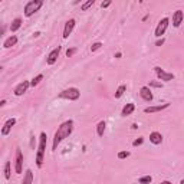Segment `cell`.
<instances>
[{
  "label": "cell",
  "instance_id": "cell-1",
  "mask_svg": "<svg viewBox=\"0 0 184 184\" xmlns=\"http://www.w3.org/2000/svg\"><path fill=\"white\" fill-rule=\"evenodd\" d=\"M73 131V121L69 119V121H65L63 124H60V127L58 128V131L55 132V137H53V144H52V150H58V145L60 144V141H63L65 138L72 134Z\"/></svg>",
  "mask_w": 184,
  "mask_h": 184
},
{
  "label": "cell",
  "instance_id": "cell-2",
  "mask_svg": "<svg viewBox=\"0 0 184 184\" xmlns=\"http://www.w3.org/2000/svg\"><path fill=\"white\" fill-rule=\"evenodd\" d=\"M46 134L42 132L40 134V141H39V150H38V154H36V165L39 168L43 165V155H45V150H46Z\"/></svg>",
  "mask_w": 184,
  "mask_h": 184
},
{
  "label": "cell",
  "instance_id": "cell-3",
  "mask_svg": "<svg viewBox=\"0 0 184 184\" xmlns=\"http://www.w3.org/2000/svg\"><path fill=\"white\" fill-rule=\"evenodd\" d=\"M43 2L45 0H30V2L25 6V16L30 17L33 13H36V12L43 6Z\"/></svg>",
  "mask_w": 184,
  "mask_h": 184
},
{
  "label": "cell",
  "instance_id": "cell-4",
  "mask_svg": "<svg viewBox=\"0 0 184 184\" xmlns=\"http://www.w3.org/2000/svg\"><path fill=\"white\" fill-rule=\"evenodd\" d=\"M79 95H81V92H79V89H76V88H68V89H65V91H62L59 94L60 98H65V99H69V101L78 99Z\"/></svg>",
  "mask_w": 184,
  "mask_h": 184
},
{
  "label": "cell",
  "instance_id": "cell-5",
  "mask_svg": "<svg viewBox=\"0 0 184 184\" xmlns=\"http://www.w3.org/2000/svg\"><path fill=\"white\" fill-rule=\"evenodd\" d=\"M168 22H170V20H168L167 17H164V19H161V20L158 22L157 27H155V36H157V38H161L162 35H164V32L167 30Z\"/></svg>",
  "mask_w": 184,
  "mask_h": 184
},
{
  "label": "cell",
  "instance_id": "cell-6",
  "mask_svg": "<svg viewBox=\"0 0 184 184\" xmlns=\"http://www.w3.org/2000/svg\"><path fill=\"white\" fill-rule=\"evenodd\" d=\"M154 70H155L157 76L160 78V79H161V81L168 82V81H173V79H174V75H173V73H168V72H165V70H162L160 66H155V68H154Z\"/></svg>",
  "mask_w": 184,
  "mask_h": 184
},
{
  "label": "cell",
  "instance_id": "cell-7",
  "mask_svg": "<svg viewBox=\"0 0 184 184\" xmlns=\"http://www.w3.org/2000/svg\"><path fill=\"white\" fill-rule=\"evenodd\" d=\"M59 53H60V46H58V48H55L48 55V59H46L48 65H53L55 62L58 60V58H59Z\"/></svg>",
  "mask_w": 184,
  "mask_h": 184
},
{
  "label": "cell",
  "instance_id": "cell-8",
  "mask_svg": "<svg viewBox=\"0 0 184 184\" xmlns=\"http://www.w3.org/2000/svg\"><path fill=\"white\" fill-rule=\"evenodd\" d=\"M22 164H23V155H22V151L17 148L16 150V162H15V171L17 174L22 173Z\"/></svg>",
  "mask_w": 184,
  "mask_h": 184
},
{
  "label": "cell",
  "instance_id": "cell-9",
  "mask_svg": "<svg viewBox=\"0 0 184 184\" xmlns=\"http://www.w3.org/2000/svg\"><path fill=\"white\" fill-rule=\"evenodd\" d=\"M29 85H30V83H29L27 81L20 82V83H19V85H17V87L15 88V95H16V97H22L23 94H25V92L27 91Z\"/></svg>",
  "mask_w": 184,
  "mask_h": 184
},
{
  "label": "cell",
  "instance_id": "cell-10",
  "mask_svg": "<svg viewBox=\"0 0 184 184\" xmlns=\"http://www.w3.org/2000/svg\"><path fill=\"white\" fill-rule=\"evenodd\" d=\"M183 19H184V13L181 10H177L174 12L173 15V26L174 27H179L181 23H183Z\"/></svg>",
  "mask_w": 184,
  "mask_h": 184
},
{
  "label": "cell",
  "instance_id": "cell-11",
  "mask_svg": "<svg viewBox=\"0 0 184 184\" xmlns=\"http://www.w3.org/2000/svg\"><path fill=\"white\" fill-rule=\"evenodd\" d=\"M16 124V119L15 118H10V119H7L5 122V125H3V128H2V135H7L9 132H10L12 130V127Z\"/></svg>",
  "mask_w": 184,
  "mask_h": 184
},
{
  "label": "cell",
  "instance_id": "cell-12",
  "mask_svg": "<svg viewBox=\"0 0 184 184\" xmlns=\"http://www.w3.org/2000/svg\"><path fill=\"white\" fill-rule=\"evenodd\" d=\"M73 27H75V20H73V19H69V20L66 22V25H65V30H63V39L69 38V35L72 33Z\"/></svg>",
  "mask_w": 184,
  "mask_h": 184
},
{
  "label": "cell",
  "instance_id": "cell-13",
  "mask_svg": "<svg viewBox=\"0 0 184 184\" xmlns=\"http://www.w3.org/2000/svg\"><path fill=\"white\" fill-rule=\"evenodd\" d=\"M140 95H141V98L144 99V101H152V94H151V91H150V88L148 87H142L140 89Z\"/></svg>",
  "mask_w": 184,
  "mask_h": 184
},
{
  "label": "cell",
  "instance_id": "cell-14",
  "mask_svg": "<svg viewBox=\"0 0 184 184\" xmlns=\"http://www.w3.org/2000/svg\"><path fill=\"white\" fill-rule=\"evenodd\" d=\"M170 107V104H162V105H157V107H148V108L144 109L145 114H152V112H158V111H162Z\"/></svg>",
  "mask_w": 184,
  "mask_h": 184
},
{
  "label": "cell",
  "instance_id": "cell-15",
  "mask_svg": "<svg viewBox=\"0 0 184 184\" xmlns=\"http://www.w3.org/2000/svg\"><path fill=\"white\" fill-rule=\"evenodd\" d=\"M150 141H151L152 144L158 145V144L162 142V135L160 132H151V134H150Z\"/></svg>",
  "mask_w": 184,
  "mask_h": 184
},
{
  "label": "cell",
  "instance_id": "cell-16",
  "mask_svg": "<svg viewBox=\"0 0 184 184\" xmlns=\"http://www.w3.org/2000/svg\"><path fill=\"white\" fill-rule=\"evenodd\" d=\"M20 26H22V19H20V17H16L10 25V32H16V30H19Z\"/></svg>",
  "mask_w": 184,
  "mask_h": 184
},
{
  "label": "cell",
  "instance_id": "cell-17",
  "mask_svg": "<svg viewBox=\"0 0 184 184\" xmlns=\"http://www.w3.org/2000/svg\"><path fill=\"white\" fill-rule=\"evenodd\" d=\"M16 42H17V38L13 35V36H10V38L6 39L5 43H3V46H5L6 49H9V48H12V46H15V45H16Z\"/></svg>",
  "mask_w": 184,
  "mask_h": 184
},
{
  "label": "cell",
  "instance_id": "cell-18",
  "mask_svg": "<svg viewBox=\"0 0 184 184\" xmlns=\"http://www.w3.org/2000/svg\"><path fill=\"white\" fill-rule=\"evenodd\" d=\"M134 109H135V105H134V104H127V105L124 107V109H122V115H124V117L131 115L132 112H134Z\"/></svg>",
  "mask_w": 184,
  "mask_h": 184
},
{
  "label": "cell",
  "instance_id": "cell-19",
  "mask_svg": "<svg viewBox=\"0 0 184 184\" xmlns=\"http://www.w3.org/2000/svg\"><path fill=\"white\" fill-rule=\"evenodd\" d=\"M33 183V173L30 170H27L26 171V177L23 179V184H30Z\"/></svg>",
  "mask_w": 184,
  "mask_h": 184
},
{
  "label": "cell",
  "instance_id": "cell-20",
  "mask_svg": "<svg viewBox=\"0 0 184 184\" xmlns=\"http://www.w3.org/2000/svg\"><path fill=\"white\" fill-rule=\"evenodd\" d=\"M105 127H107V124H105V121H101V122L98 124V127H97V132H98V135H99V137H102V135H104V131H105Z\"/></svg>",
  "mask_w": 184,
  "mask_h": 184
},
{
  "label": "cell",
  "instance_id": "cell-21",
  "mask_svg": "<svg viewBox=\"0 0 184 184\" xmlns=\"http://www.w3.org/2000/svg\"><path fill=\"white\" fill-rule=\"evenodd\" d=\"M94 3H95V0H87V2H85V3L81 6V10L82 12H87L89 7H92V6H94Z\"/></svg>",
  "mask_w": 184,
  "mask_h": 184
},
{
  "label": "cell",
  "instance_id": "cell-22",
  "mask_svg": "<svg viewBox=\"0 0 184 184\" xmlns=\"http://www.w3.org/2000/svg\"><path fill=\"white\" fill-rule=\"evenodd\" d=\"M125 89H127V87L125 85H121V87L117 89V92H115V98H121L122 95H124V92H125Z\"/></svg>",
  "mask_w": 184,
  "mask_h": 184
},
{
  "label": "cell",
  "instance_id": "cell-23",
  "mask_svg": "<svg viewBox=\"0 0 184 184\" xmlns=\"http://www.w3.org/2000/svg\"><path fill=\"white\" fill-rule=\"evenodd\" d=\"M5 177L7 180L10 179V161H7L5 164Z\"/></svg>",
  "mask_w": 184,
  "mask_h": 184
},
{
  "label": "cell",
  "instance_id": "cell-24",
  "mask_svg": "<svg viewBox=\"0 0 184 184\" xmlns=\"http://www.w3.org/2000/svg\"><path fill=\"white\" fill-rule=\"evenodd\" d=\"M42 79H43V75H38L36 78H33V79H32L30 85H32V87H36V85H39V83H40V81H42Z\"/></svg>",
  "mask_w": 184,
  "mask_h": 184
},
{
  "label": "cell",
  "instance_id": "cell-25",
  "mask_svg": "<svg viewBox=\"0 0 184 184\" xmlns=\"http://www.w3.org/2000/svg\"><path fill=\"white\" fill-rule=\"evenodd\" d=\"M138 181H140V183H142V184H145V183H151L152 179H151V175H144V177H140V179H138Z\"/></svg>",
  "mask_w": 184,
  "mask_h": 184
},
{
  "label": "cell",
  "instance_id": "cell-26",
  "mask_svg": "<svg viewBox=\"0 0 184 184\" xmlns=\"http://www.w3.org/2000/svg\"><path fill=\"white\" fill-rule=\"evenodd\" d=\"M101 46H102V43H101V42H95V43L91 46V50H92V52H95V50H98Z\"/></svg>",
  "mask_w": 184,
  "mask_h": 184
},
{
  "label": "cell",
  "instance_id": "cell-27",
  "mask_svg": "<svg viewBox=\"0 0 184 184\" xmlns=\"http://www.w3.org/2000/svg\"><path fill=\"white\" fill-rule=\"evenodd\" d=\"M128 155H130V152H128V151H121L118 154V158H121V160H122V158H127Z\"/></svg>",
  "mask_w": 184,
  "mask_h": 184
},
{
  "label": "cell",
  "instance_id": "cell-28",
  "mask_svg": "<svg viewBox=\"0 0 184 184\" xmlns=\"http://www.w3.org/2000/svg\"><path fill=\"white\" fill-rule=\"evenodd\" d=\"M111 3H112V0H104L102 5H101V7H102V9H107V7H108Z\"/></svg>",
  "mask_w": 184,
  "mask_h": 184
},
{
  "label": "cell",
  "instance_id": "cell-29",
  "mask_svg": "<svg viewBox=\"0 0 184 184\" xmlns=\"http://www.w3.org/2000/svg\"><path fill=\"white\" fill-rule=\"evenodd\" d=\"M75 52H76V49H75V48L68 49V50H66V56H68V58H70V56H72V55L75 53Z\"/></svg>",
  "mask_w": 184,
  "mask_h": 184
},
{
  "label": "cell",
  "instance_id": "cell-30",
  "mask_svg": "<svg viewBox=\"0 0 184 184\" xmlns=\"http://www.w3.org/2000/svg\"><path fill=\"white\" fill-rule=\"evenodd\" d=\"M150 87H154V88H161V87H162V83H160V82H154V81H151V82H150Z\"/></svg>",
  "mask_w": 184,
  "mask_h": 184
},
{
  "label": "cell",
  "instance_id": "cell-31",
  "mask_svg": "<svg viewBox=\"0 0 184 184\" xmlns=\"http://www.w3.org/2000/svg\"><path fill=\"white\" fill-rule=\"evenodd\" d=\"M142 141H144V138H138V140H135L134 142H132V145H134V147L141 145V144H142Z\"/></svg>",
  "mask_w": 184,
  "mask_h": 184
},
{
  "label": "cell",
  "instance_id": "cell-32",
  "mask_svg": "<svg viewBox=\"0 0 184 184\" xmlns=\"http://www.w3.org/2000/svg\"><path fill=\"white\" fill-rule=\"evenodd\" d=\"M162 43H164V39H161V40H158V42H157L155 45H157V46H161Z\"/></svg>",
  "mask_w": 184,
  "mask_h": 184
},
{
  "label": "cell",
  "instance_id": "cell-33",
  "mask_svg": "<svg viewBox=\"0 0 184 184\" xmlns=\"http://www.w3.org/2000/svg\"><path fill=\"white\" fill-rule=\"evenodd\" d=\"M79 2H82V0H75V2H73V5H78Z\"/></svg>",
  "mask_w": 184,
  "mask_h": 184
},
{
  "label": "cell",
  "instance_id": "cell-34",
  "mask_svg": "<svg viewBox=\"0 0 184 184\" xmlns=\"http://www.w3.org/2000/svg\"><path fill=\"white\" fill-rule=\"evenodd\" d=\"M180 183H181V184H184V180H181V181H180Z\"/></svg>",
  "mask_w": 184,
  "mask_h": 184
},
{
  "label": "cell",
  "instance_id": "cell-35",
  "mask_svg": "<svg viewBox=\"0 0 184 184\" xmlns=\"http://www.w3.org/2000/svg\"><path fill=\"white\" fill-rule=\"evenodd\" d=\"M140 2H141V3H142V2H144V0H140Z\"/></svg>",
  "mask_w": 184,
  "mask_h": 184
}]
</instances>
